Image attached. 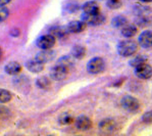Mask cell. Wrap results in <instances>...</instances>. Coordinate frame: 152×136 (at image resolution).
Returning <instances> with one entry per match:
<instances>
[{
    "label": "cell",
    "instance_id": "obj_31",
    "mask_svg": "<svg viewBox=\"0 0 152 136\" xmlns=\"http://www.w3.org/2000/svg\"><path fill=\"white\" fill-rule=\"evenodd\" d=\"M1 57H2V49L0 47V60H1Z\"/></svg>",
    "mask_w": 152,
    "mask_h": 136
},
{
    "label": "cell",
    "instance_id": "obj_6",
    "mask_svg": "<svg viewBox=\"0 0 152 136\" xmlns=\"http://www.w3.org/2000/svg\"><path fill=\"white\" fill-rule=\"evenodd\" d=\"M135 75L139 79L148 80L152 77V67L147 62H143L135 68Z\"/></svg>",
    "mask_w": 152,
    "mask_h": 136
},
{
    "label": "cell",
    "instance_id": "obj_17",
    "mask_svg": "<svg viewBox=\"0 0 152 136\" xmlns=\"http://www.w3.org/2000/svg\"><path fill=\"white\" fill-rule=\"evenodd\" d=\"M121 34L126 38H132L137 34V27L133 24H127L121 28Z\"/></svg>",
    "mask_w": 152,
    "mask_h": 136
},
{
    "label": "cell",
    "instance_id": "obj_20",
    "mask_svg": "<svg viewBox=\"0 0 152 136\" xmlns=\"http://www.w3.org/2000/svg\"><path fill=\"white\" fill-rule=\"evenodd\" d=\"M127 24H128V20L123 15H118V16H115V18H112V26L115 28H120V29H121L124 26H126Z\"/></svg>",
    "mask_w": 152,
    "mask_h": 136
},
{
    "label": "cell",
    "instance_id": "obj_21",
    "mask_svg": "<svg viewBox=\"0 0 152 136\" xmlns=\"http://www.w3.org/2000/svg\"><path fill=\"white\" fill-rule=\"evenodd\" d=\"M11 98H12V94L10 91L0 88V104H6V102L10 101Z\"/></svg>",
    "mask_w": 152,
    "mask_h": 136
},
{
    "label": "cell",
    "instance_id": "obj_12",
    "mask_svg": "<svg viewBox=\"0 0 152 136\" xmlns=\"http://www.w3.org/2000/svg\"><path fill=\"white\" fill-rule=\"evenodd\" d=\"M54 56H55V52L53 50H51V49H42V51H40L36 55V58L45 65L46 62H51L54 58Z\"/></svg>",
    "mask_w": 152,
    "mask_h": 136
},
{
    "label": "cell",
    "instance_id": "obj_26",
    "mask_svg": "<svg viewBox=\"0 0 152 136\" xmlns=\"http://www.w3.org/2000/svg\"><path fill=\"white\" fill-rule=\"evenodd\" d=\"M121 6V0H107V7L110 9H118Z\"/></svg>",
    "mask_w": 152,
    "mask_h": 136
},
{
    "label": "cell",
    "instance_id": "obj_18",
    "mask_svg": "<svg viewBox=\"0 0 152 136\" xmlns=\"http://www.w3.org/2000/svg\"><path fill=\"white\" fill-rule=\"evenodd\" d=\"M72 56H69V55H64V56H61V57L58 60L57 64L56 65H59L61 67H64V69L66 70H71L74 65V60H72Z\"/></svg>",
    "mask_w": 152,
    "mask_h": 136
},
{
    "label": "cell",
    "instance_id": "obj_29",
    "mask_svg": "<svg viewBox=\"0 0 152 136\" xmlns=\"http://www.w3.org/2000/svg\"><path fill=\"white\" fill-rule=\"evenodd\" d=\"M11 0H0V5H6L10 2Z\"/></svg>",
    "mask_w": 152,
    "mask_h": 136
},
{
    "label": "cell",
    "instance_id": "obj_22",
    "mask_svg": "<svg viewBox=\"0 0 152 136\" xmlns=\"http://www.w3.org/2000/svg\"><path fill=\"white\" fill-rule=\"evenodd\" d=\"M58 121H59V123L61 124V125H69V124L74 123L75 119L69 112H64V114H62L61 116L59 117Z\"/></svg>",
    "mask_w": 152,
    "mask_h": 136
},
{
    "label": "cell",
    "instance_id": "obj_27",
    "mask_svg": "<svg viewBox=\"0 0 152 136\" xmlns=\"http://www.w3.org/2000/svg\"><path fill=\"white\" fill-rule=\"evenodd\" d=\"M142 121L144 123H152V111H149L142 116Z\"/></svg>",
    "mask_w": 152,
    "mask_h": 136
},
{
    "label": "cell",
    "instance_id": "obj_30",
    "mask_svg": "<svg viewBox=\"0 0 152 136\" xmlns=\"http://www.w3.org/2000/svg\"><path fill=\"white\" fill-rule=\"evenodd\" d=\"M141 2H144V3H150L152 2V0H140Z\"/></svg>",
    "mask_w": 152,
    "mask_h": 136
},
{
    "label": "cell",
    "instance_id": "obj_7",
    "mask_svg": "<svg viewBox=\"0 0 152 136\" xmlns=\"http://www.w3.org/2000/svg\"><path fill=\"white\" fill-rule=\"evenodd\" d=\"M69 70L64 69V67L59 65H56L51 69L50 71V77L55 81H62L64 79L66 78L67 74H69Z\"/></svg>",
    "mask_w": 152,
    "mask_h": 136
},
{
    "label": "cell",
    "instance_id": "obj_23",
    "mask_svg": "<svg viewBox=\"0 0 152 136\" xmlns=\"http://www.w3.org/2000/svg\"><path fill=\"white\" fill-rule=\"evenodd\" d=\"M36 85L41 89H47L50 86V80L46 76L39 77L36 81Z\"/></svg>",
    "mask_w": 152,
    "mask_h": 136
},
{
    "label": "cell",
    "instance_id": "obj_4",
    "mask_svg": "<svg viewBox=\"0 0 152 136\" xmlns=\"http://www.w3.org/2000/svg\"><path fill=\"white\" fill-rule=\"evenodd\" d=\"M82 21L87 26H99L105 22V16L100 12L93 13V15L83 13L82 15Z\"/></svg>",
    "mask_w": 152,
    "mask_h": 136
},
{
    "label": "cell",
    "instance_id": "obj_1",
    "mask_svg": "<svg viewBox=\"0 0 152 136\" xmlns=\"http://www.w3.org/2000/svg\"><path fill=\"white\" fill-rule=\"evenodd\" d=\"M138 50V44L133 40H124L118 44V52L121 56L129 57L134 55Z\"/></svg>",
    "mask_w": 152,
    "mask_h": 136
},
{
    "label": "cell",
    "instance_id": "obj_14",
    "mask_svg": "<svg viewBox=\"0 0 152 136\" xmlns=\"http://www.w3.org/2000/svg\"><path fill=\"white\" fill-rule=\"evenodd\" d=\"M83 12L88 13V15H93V13L100 12V6L96 1H88L83 5Z\"/></svg>",
    "mask_w": 152,
    "mask_h": 136
},
{
    "label": "cell",
    "instance_id": "obj_2",
    "mask_svg": "<svg viewBox=\"0 0 152 136\" xmlns=\"http://www.w3.org/2000/svg\"><path fill=\"white\" fill-rule=\"evenodd\" d=\"M105 62L101 57H93L87 64V71L92 75L100 74L104 71Z\"/></svg>",
    "mask_w": 152,
    "mask_h": 136
},
{
    "label": "cell",
    "instance_id": "obj_13",
    "mask_svg": "<svg viewBox=\"0 0 152 136\" xmlns=\"http://www.w3.org/2000/svg\"><path fill=\"white\" fill-rule=\"evenodd\" d=\"M100 129L103 132H113L116 128L118 127L116 122L113 119H104L103 121L100 122L99 124Z\"/></svg>",
    "mask_w": 152,
    "mask_h": 136
},
{
    "label": "cell",
    "instance_id": "obj_10",
    "mask_svg": "<svg viewBox=\"0 0 152 136\" xmlns=\"http://www.w3.org/2000/svg\"><path fill=\"white\" fill-rule=\"evenodd\" d=\"M26 68H27L31 73L38 74V73H41L44 70V64L35 57L34 60H28L27 64H26Z\"/></svg>",
    "mask_w": 152,
    "mask_h": 136
},
{
    "label": "cell",
    "instance_id": "obj_16",
    "mask_svg": "<svg viewBox=\"0 0 152 136\" xmlns=\"http://www.w3.org/2000/svg\"><path fill=\"white\" fill-rule=\"evenodd\" d=\"M50 34L53 35L55 38L64 39L65 37H67V35L69 34V32L66 27H64V26H57V27H54L51 29Z\"/></svg>",
    "mask_w": 152,
    "mask_h": 136
},
{
    "label": "cell",
    "instance_id": "obj_25",
    "mask_svg": "<svg viewBox=\"0 0 152 136\" xmlns=\"http://www.w3.org/2000/svg\"><path fill=\"white\" fill-rule=\"evenodd\" d=\"M9 15V10L5 5H0V23L4 22Z\"/></svg>",
    "mask_w": 152,
    "mask_h": 136
},
{
    "label": "cell",
    "instance_id": "obj_19",
    "mask_svg": "<svg viewBox=\"0 0 152 136\" xmlns=\"http://www.w3.org/2000/svg\"><path fill=\"white\" fill-rule=\"evenodd\" d=\"M86 55V48L82 45H75L72 49V56L76 60H82Z\"/></svg>",
    "mask_w": 152,
    "mask_h": 136
},
{
    "label": "cell",
    "instance_id": "obj_8",
    "mask_svg": "<svg viewBox=\"0 0 152 136\" xmlns=\"http://www.w3.org/2000/svg\"><path fill=\"white\" fill-rule=\"evenodd\" d=\"M138 43L142 48L149 49L152 47V32L151 31H144L139 35Z\"/></svg>",
    "mask_w": 152,
    "mask_h": 136
},
{
    "label": "cell",
    "instance_id": "obj_15",
    "mask_svg": "<svg viewBox=\"0 0 152 136\" xmlns=\"http://www.w3.org/2000/svg\"><path fill=\"white\" fill-rule=\"evenodd\" d=\"M4 71H5L6 74L15 76V75L20 74V71H22V65L18 62H10L4 67Z\"/></svg>",
    "mask_w": 152,
    "mask_h": 136
},
{
    "label": "cell",
    "instance_id": "obj_24",
    "mask_svg": "<svg viewBox=\"0 0 152 136\" xmlns=\"http://www.w3.org/2000/svg\"><path fill=\"white\" fill-rule=\"evenodd\" d=\"M143 62H147V57H146V56H144V55H137V56H135L133 60H130V65L136 68L139 65L143 64Z\"/></svg>",
    "mask_w": 152,
    "mask_h": 136
},
{
    "label": "cell",
    "instance_id": "obj_11",
    "mask_svg": "<svg viewBox=\"0 0 152 136\" xmlns=\"http://www.w3.org/2000/svg\"><path fill=\"white\" fill-rule=\"evenodd\" d=\"M86 27H87V25H86L83 21H72V22H69L66 26L69 32L75 33V34L83 32L84 30L86 29Z\"/></svg>",
    "mask_w": 152,
    "mask_h": 136
},
{
    "label": "cell",
    "instance_id": "obj_28",
    "mask_svg": "<svg viewBox=\"0 0 152 136\" xmlns=\"http://www.w3.org/2000/svg\"><path fill=\"white\" fill-rule=\"evenodd\" d=\"M10 34L12 35L13 37H16V36H18V35L20 34V30H18V29H13V30H11Z\"/></svg>",
    "mask_w": 152,
    "mask_h": 136
},
{
    "label": "cell",
    "instance_id": "obj_9",
    "mask_svg": "<svg viewBox=\"0 0 152 136\" xmlns=\"http://www.w3.org/2000/svg\"><path fill=\"white\" fill-rule=\"evenodd\" d=\"M75 125L78 130L88 131L92 128V121L90 118L86 116H80L75 120Z\"/></svg>",
    "mask_w": 152,
    "mask_h": 136
},
{
    "label": "cell",
    "instance_id": "obj_3",
    "mask_svg": "<svg viewBox=\"0 0 152 136\" xmlns=\"http://www.w3.org/2000/svg\"><path fill=\"white\" fill-rule=\"evenodd\" d=\"M121 107L130 112H136L140 109V102L137 98L131 95H125L121 98Z\"/></svg>",
    "mask_w": 152,
    "mask_h": 136
},
{
    "label": "cell",
    "instance_id": "obj_5",
    "mask_svg": "<svg viewBox=\"0 0 152 136\" xmlns=\"http://www.w3.org/2000/svg\"><path fill=\"white\" fill-rule=\"evenodd\" d=\"M56 38L51 34H46L40 36L36 41V45L40 49H52L55 45Z\"/></svg>",
    "mask_w": 152,
    "mask_h": 136
}]
</instances>
